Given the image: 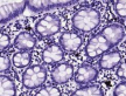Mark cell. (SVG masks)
<instances>
[{
  "label": "cell",
  "mask_w": 126,
  "mask_h": 96,
  "mask_svg": "<svg viewBox=\"0 0 126 96\" xmlns=\"http://www.w3.org/2000/svg\"><path fill=\"white\" fill-rule=\"evenodd\" d=\"M74 75H75L74 67L71 64L68 62H61L53 68L51 73H50V77H51V81L56 84H64Z\"/></svg>",
  "instance_id": "7"
},
{
  "label": "cell",
  "mask_w": 126,
  "mask_h": 96,
  "mask_svg": "<svg viewBox=\"0 0 126 96\" xmlns=\"http://www.w3.org/2000/svg\"><path fill=\"white\" fill-rule=\"evenodd\" d=\"M0 96H16V87L14 80L8 75L0 76Z\"/></svg>",
  "instance_id": "13"
},
{
  "label": "cell",
  "mask_w": 126,
  "mask_h": 96,
  "mask_svg": "<svg viewBox=\"0 0 126 96\" xmlns=\"http://www.w3.org/2000/svg\"><path fill=\"white\" fill-rule=\"evenodd\" d=\"M61 29V19L54 13H47L35 22L34 31L40 38H49L55 35Z\"/></svg>",
  "instance_id": "4"
},
{
  "label": "cell",
  "mask_w": 126,
  "mask_h": 96,
  "mask_svg": "<svg viewBox=\"0 0 126 96\" xmlns=\"http://www.w3.org/2000/svg\"><path fill=\"white\" fill-rule=\"evenodd\" d=\"M9 67H11V60L6 55H1V58H0V70H1V74L4 72H7Z\"/></svg>",
  "instance_id": "20"
},
{
  "label": "cell",
  "mask_w": 126,
  "mask_h": 96,
  "mask_svg": "<svg viewBox=\"0 0 126 96\" xmlns=\"http://www.w3.org/2000/svg\"><path fill=\"white\" fill-rule=\"evenodd\" d=\"M32 54L31 52L26 50H19L16 53H14L12 58V63L15 68H28L32 63Z\"/></svg>",
  "instance_id": "14"
},
{
  "label": "cell",
  "mask_w": 126,
  "mask_h": 96,
  "mask_svg": "<svg viewBox=\"0 0 126 96\" xmlns=\"http://www.w3.org/2000/svg\"><path fill=\"white\" fill-rule=\"evenodd\" d=\"M122 61V54L119 50H111L108 52L100 56L98 60V68L104 69V70H109V69H113L117 67Z\"/></svg>",
  "instance_id": "11"
},
{
  "label": "cell",
  "mask_w": 126,
  "mask_h": 96,
  "mask_svg": "<svg viewBox=\"0 0 126 96\" xmlns=\"http://www.w3.org/2000/svg\"><path fill=\"white\" fill-rule=\"evenodd\" d=\"M64 59V50L60 43H50L42 52V61L46 64L61 63Z\"/></svg>",
  "instance_id": "10"
},
{
  "label": "cell",
  "mask_w": 126,
  "mask_h": 96,
  "mask_svg": "<svg viewBox=\"0 0 126 96\" xmlns=\"http://www.w3.org/2000/svg\"><path fill=\"white\" fill-rule=\"evenodd\" d=\"M70 96H104V92L98 84H89L76 89Z\"/></svg>",
  "instance_id": "15"
},
{
  "label": "cell",
  "mask_w": 126,
  "mask_h": 96,
  "mask_svg": "<svg viewBox=\"0 0 126 96\" xmlns=\"http://www.w3.org/2000/svg\"><path fill=\"white\" fill-rule=\"evenodd\" d=\"M125 37V28L120 23H110L88 41L84 53L89 60H94L119 45Z\"/></svg>",
  "instance_id": "1"
},
{
  "label": "cell",
  "mask_w": 126,
  "mask_h": 96,
  "mask_svg": "<svg viewBox=\"0 0 126 96\" xmlns=\"http://www.w3.org/2000/svg\"><path fill=\"white\" fill-rule=\"evenodd\" d=\"M28 1H1L0 22L7 23L12 19L19 17L27 7Z\"/></svg>",
  "instance_id": "5"
},
{
  "label": "cell",
  "mask_w": 126,
  "mask_h": 96,
  "mask_svg": "<svg viewBox=\"0 0 126 96\" xmlns=\"http://www.w3.org/2000/svg\"><path fill=\"white\" fill-rule=\"evenodd\" d=\"M77 1H60V0H46V1H40V0H32L28 1L27 7L28 9L33 12V13H40L43 11H50L54 8H60V7H65V6H70V5L75 4Z\"/></svg>",
  "instance_id": "6"
},
{
  "label": "cell",
  "mask_w": 126,
  "mask_h": 96,
  "mask_svg": "<svg viewBox=\"0 0 126 96\" xmlns=\"http://www.w3.org/2000/svg\"><path fill=\"white\" fill-rule=\"evenodd\" d=\"M116 75L122 80H126V60L119 64V67L116 70Z\"/></svg>",
  "instance_id": "21"
},
{
  "label": "cell",
  "mask_w": 126,
  "mask_h": 96,
  "mask_svg": "<svg viewBox=\"0 0 126 96\" xmlns=\"http://www.w3.org/2000/svg\"><path fill=\"white\" fill-rule=\"evenodd\" d=\"M97 75H98V70L94 66L89 63H83L77 68L76 73L74 75V80L77 84L86 86L88 83L94 81L97 78Z\"/></svg>",
  "instance_id": "8"
},
{
  "label": "cell",
  "mask_w": 126,
  "mask_h": 96,
  "mask_svg": "<svg viewBox=\"0 0 126 96\" xmlns=\"http://www.w3.org/2000/svg\"><path fill=\"white\" fill-rule=\"evenodd\" d=\"M34 96H62V92L60 90L59 87L55 86H46L40 88L35 93Z\"/></svg>",
  "instance_id": "16"
},
{
  "label": "cell",
  "mask_w": 126,
  "mask_h": 96,
  "mask_svg": "<svg viewBox=\"0 0 126 96\" xmlns=\"http://www.w3.org/2000/svg\"><path fill=\"white\" fill-rule=\"evenodd\" d=\"M59 43L63 48V50L75 52L79 49L83 45V39L79 34L75 32H63L59 38Z\"/></svg>",
  "instance_id": "9"
},
{
  "label": "cell",
  "mask_w": 126,
  "mask_h": 96,
  "mask_svg": "<svg viewBox=\"0 0 126 96\" xmlns=\"http://www.w3.org/2000/svg\"><path fill=\"white\" fill-rule=\"evenodd\" d=\"M71 21L74 31L82 33H89L99 26L100 13L97 9L90 8V7L81 8L74 14Z\"/></svg>",
  "instance_id": "2"
},
{
  "label": "cell",
  "mask_w": 126,
  "mask_h": 96,
  "mask_svg": "<svg viewBox=\"0 0 126 96\" xmlns=\"http://www.w3.org/2000/svg\"><path fill=\"white\" fill-rule=\"evenodd\" d=\"M9 45H11V38H9V35L1 32V37H0V49H1V52L6 49Z\"/></svg>",
  "instance_id": "19"
},
{
  "label": "cell",
  "mask_w": 126,
  "mask_h": 96,
  "mask_svg": "<svg viewBox=\"0 0 126 96\" xmlns=\"http://www.w3.org/2000/svg\"><path fill=\"white\" fill-rule=\"evenodd\" d=\"M48 72L42 64H33L22 73V86L26 89H37L47 81Z\"/></svg>",
  "instance_id": "3"
},
{
  "label": "cell",
  "mask_w": 126,
  "mask_h": 96,
  "mask_svg": "<svg viewBox=\"0 0 126 96\" xmlns=\"http://www.w3.org/2000/svg\"><path fill=\"white\" fill-rule=\"evenodd\" d=\"M113 96H126V81H122L114 87Z\"/></svg>",
  "instance_id": "18"
},
{
  "label": "cell",
  "mask_w": 126,
  "mask_h": 96,
  "mask_svg": "<svg viewBox=\"0 0 126 96\" xmlns=\"http://www.w3.org/2000/svg\"><path fill=\"white\" fill-rule=\"evenodd\" d=\"M113 8L118 17L126 18V0H118L113 2Z\"/></svg>",
  "instance_id": "17"
},
{
  "label": "cell",
  "mask_w": 126,
  "mask_h": 96,
  "mask_svg": "<svg viewBox=\"0 0 126 96\" xmlns=\"http://www.w3.org/2000/svg\"><path fill=\"white\" fill-rule=\"evenodd\" d=\"M36 38L29 32H21L14 39V47L16 49L29 52L36 46Z\"/></svg>",
  "instance_id": "12"
}]
</instances>
